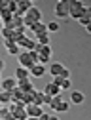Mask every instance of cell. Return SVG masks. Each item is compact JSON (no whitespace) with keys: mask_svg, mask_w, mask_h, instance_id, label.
Instances as JSON below:
<instances>
[{"mask_svg":"<svg viewBox=\"0 0 91 120\" xmlns=\"http://www.w3.org/2000/svg\"><path fill=\"white\" fill-rule=\"evenodd\" d=\"M17 59H19V67H25V69H30L34 63H38L36 52H23L17 55Z\"/></svg>","mask_w":91,"mask_h":120,"instance_id":"1","label":"cell"},{"mask_svg":"<svg viewBox=\"0 0 91 120\" xmlns=\"http://www.w3.org/2000/svg\"><path fill=\"white\" fill-rule=\"evenodd\" d=\"M34 52H36V57H38V63H44V65L51 59V53H53L49 44H48V46H40V44H36Z\"/></svg>","mask_w":91,"mask_h":120,"instance_id":"2","label":"cell"},{"mask_svg":"<svg viewBox=\"0 0 91 120\" xmlns=\"http://www.w3.org/2000/svg\"><path fill=\"white\" fill-rule=\"evenodd\" d=\"M84 10H85V6L82 4V0H68V17L78 19L84 13Z\"/></svg>","mask_w":91,"mask_h":120,"instance_id":"3","label":"cell"},{"mask_svg":"<svg viewBox=\"0 0 91 120\" xmlns=\"http://www.w3.org/2000/svg\"><path fill=\"white\" fill-rule=\"evenodd\" d=\"M4 27H6V29H10V31H13V33H25L23 19H21V17H15V15H11V19L4 23Z\"/></svg>","mask_w":91,"mask_h":120,"instance_id":"4","label":"cell"},{"mask_svg":"<svg viewBox=\"0 0 91 120\" xmlns=\"http://www.w3.org/2000/svg\"><path fill=\"white\" fill-rule=\"evenodd\" d=\"M15 44H17L19 48L23 46V48H25L27 52H34V48H36V42H34L32 38H28L27 34H23V36H21V38H19L17 42H15Z\"/></svg>","mask_w":91,"mask_h":120,"instance_id":"5","label":"cell"},{"mask_svg":"<svg viewBox=\"0 0 91 120\" xmlns=\"http://www.w3.org/2000/svg\"><path fill=\"white\" fill-rule=\"evenodd\" d=\"M23 17H27L30 23H38V21H42V11H40L38 8L32 6V8H28V10H27V13H25Z\"/></svg>","mask_w":91,"mask_h":120,"instance_id":"6","label":"cell"},{"mask_svg":"<svg viewBox=\"0 0 91 120\" xmlns=\"http://www.w3.org/2000/svg\"><path fill=\"white\" fill-rule=\"evenodd\" d=\"M28 74H30V76H34V78H42L44 74H46V65L44 63H34L32 67L28 69Z\"/></svg>","mask_w":91,"mask_h":120,"instance_id":"7","label":"cell"},{"mask_svg":"<svg viewBox=\"0 0 91 120\" xmlns=\"http://www.w3.org/2000/svg\"><path fill=\"white\" fill-rule=\"evenodd\" d=\"M55 15H57V17H63V19L68 17V0L55 4Z\"/></svg>","mask_w":91,"mask_h":120,"instance_id":"8","label":"cell"},{"mask_svg":"<svg viewBox=\"0 0 91 120\" xmlns=\"http://www.w3.org/2000/svg\"><path fill=\"white\" fill-rule=\"evenodd\" d=\"M44 94H48V95L55 97V95H61V94H63V90H61L57 84L49 82V84H46V88H44Z\"/></svg>","mask_w":91,"mask_h":120,"instance_id":"9","label":"cell"},{"mask_svg":"<svg viewBox=\"0 0 91 120\" xmlns=\"http://www.w3.org/2000/svg\"><path fill=\"white\" fill-rule=\"evenodd\" d=\"M25 111H27V116H34V118H38L42 112H44V109L42 107H38V105H25Z\"/></svg>","mask_w":91,"mask_h":120,"instance_id":"10","label":"cell"},{"mask_svg":"<svg viewBox=\"0 0 91 120\" xmlns=\"http://www.w3.org/2000/svg\"><path fill=\"white\" fill-rule=\"evenodd\" d=\"M11 103H21V105H25V92H23V90H19V88L11 90Z\"/></svg>","mask_w":91,"mask_h":120,"instance_id":"11","label":"cell"},{"mask_svg":"<svg viewBox=\"0 0 91 120\" xmlns=\"http://www.w3.org/2000/svg\"><path fill=\"white\" fill-rule=\"evenodd\" d=\"M78 21L84 25V27H87V25H91V8H87L85 6V10H84V13L78 17Z\"/></svg>","mask_w":91,"mask_h":120,"instance_id":"12","label":"cell"},{"mask_svg":"<svg viewBox=\"0 0 91 120\" xmlns=\"http://www.w3.org/2000/svg\"><path fill=\"white\" fill-rule=\"evenodd\" d=\"M13 78H15V80L30 78V74H28V69H25V67H17V69H15V72H13Z\"/></svg>","mask_w":91,"mask_h":120,"instance_id":"13","label":"cell"},{"mask_svg":"<svg viewBox=\"0 0 91 120\" xmlns=\"http://www.w3.org/2000/svg\"><path fill=\"white\" fill-rule=\"evenodd\" d=\"M0 84H2V90H6V92H11V90L17 88V80H15V78H6Z\"/></svg>","mask_w":91,"mask_h":120,"instance_id":"14","label":"cell"},{"mask_svg":"<svg viewBox=\"0 0 91 120\" xmlns=\"http://www.w3.org/2000/svg\"><path fill=\"white\" fill-rule=\"evenodd\" d=\"M30 31H32L36 36H38V34H44V33H48V31H46V23H42V21L32 23V25H30Z\"/></svg>","mask_w":91,"mask_h":120,"instance_id":"15","label":"cell"},{"mask_svg":"<svg viewBox=\"0 0 91 120\" xmlns=\"http://www.w3.org/2000/svg\"><path fill=\"white\" fill-rule=\"evenodd\" d=\"M6 50L10 55H19V46L13 40H6Z\"/></svg>","mask_w":91,"mask_h":120,"instance_id":"16","label":"cell"},{"mask_svg":"<svg viewBox=\"0 0 91 120\" xmlns=\"http://www.w3.org/2000/svg\"><path fill=\"white\" fill-rule=\"evenodd\" d=\"M17 88L23 90V92H28V90H32V82H30V78H23V80H17Z\"/></svg>","mask_w":91,"mask_h":120,"instance_id":"17","label":"cell"},{"mask_svg":"<svg viewBox=\"0 0 91 120\" xmlns=\"http://www.w3.org/2000/svg\"><path fill=\"white\" fill-rule=\"evenodd\" d=\"M32 105H38V107H44V92H38V90H34Z\"/></svg>","mask_w":91,"mask_h":120,"instance_id":"18","label":"cell"},{"mask_svg":"<svg viewBox=\"0 0 91 120\" xmlns=\"http://www.w3.org/2000/svg\"><path fill=\"white\" fill-rule=\"evenodd\" d=\"M84 99H85V97H84V94H82V92H78V90L70 94V101H72V103H76V105L84 103Z\"/></svg>","mask_w":91,"mask_h":120,"instance_id":"19","label":"cell"},{"mask_svg":"<svg viewBox=\"0 0 91 120\" xmlns=\"http://www.w3.org/2000/svg\"><path fill=\"white\" fill-rule=\"evenodd\" d=\"M61 71H63V65H61V63H51L49 65V74H51V76H59Z\"/></svg>","mask_w":91,"mask_h":120,"instance_id":"20","label":"cell"},{"mask_svg":"<svg viewBox=\"0 0 91 120\" xmlns=\"http://www.w3.org/2000/svg\"><path fill=\"white\" fill-rule=\"evenodd\" d=\"M34 42H36V44H40V46H48V44H49V34H48V33H44V34H38Z\"/></svg>","mask_w":91,"mask_h":120,"instance_id":"21","label":"cell"},{"mask_svg":"<svg viewBox=\"0 0 91 120\" xmlns=\"http://www.w3.org/2000/svg\"><path fill=\"white\" fill-rule=\"evenodd\" d=\"M0 103H2V105L11 103V92H6V90H2V92H0Z\"/></svg>","mask_w":91,"mask_h":120,"instance_id":"22","label":"cell"},{"mask_svg":"<svg viewBox=\"0 0 91 120\" xmlns=\"http://www.w3.org/2000/svg\"><path fill=\"white\" fill-rule=\"evenodd\" d=\"M46 31H48V33H55V31H59V23H57V21H49L48 25H46Z\"/></svg>","mask_w":91,"mask_h":120,"instance_id":"23","label":"cell"},{"mask_svg":"<svg viewBox=\"0 0 91 120\" xmlns=\"http://www.w3.org/2000/svg\"><path fill=\"white\" fill-rule=\"evenodd\" d=\"M0 33H2V36H4L6 40H11V38H13V31H10V29H6V27L0 29Z\"/></svg>","mask_w":91,"mask_h":120,"instance_id":"24","label":"cell"},{"mask_svg":"<svg viewBox=\"0 0 91 120\" xmlns=\"http://www.w3.org/2000/svg\"><path fill=\"white\" fill-rule=\"evenodd\" d=\"M59 88H61V90H68V88H70V78H61Z\"/></svg>","mask_w":91,"mask_h":120,"instance_id":"25","label":"cell"},{"mask_svg":"<svg viewBox=\"0 0 91 120\" xmlns=\"http://www.w3.org/2000/svg\"><path fill=\"white\" fill-rule=\"evenodd\" d=\"M68 109H70V107H68V103H66V101H61V105H59V111H57V112H66Z\"/></svg>","mask_w":91,"mask_h":120,"instance_id":"26","label":"cell"},{"mask_svg":"<svg viewBox=\"0 0 91 120\" xmlns=\"http://www.w3.org/2000/svg\"><path fill=\"white\" fill-rule=\"evenodd\" d=\"M59 76H61V78H68V76H70V71L63 67V71H61V74H59Z\"/></svg>","mask_w":91,"mask_h":120,"instance_id":"27","label":"cell"},{"mask_svg":"<svg viewBox=\"0 0 91 120\" xmlns=\"http://www.w3.org/2000/svg\"><path fill=\"white\" fill-rule=\"evenodd\" d=\"M4 67H6V63L2 61V59H0V72H2V71H4Z\"/></svg>","mask_w":91,"mask_h":120,"instance_id":"28","label":"cell"},{"mask_svg":"<svg viewBox=\"0 0 91 120\" xmlns=\"http://www.w3.org/2000/svg\"><path fill=\"white\" fill-rule=\"evenodd\" d=\"M49 120H59V118L57 116H49Z\"/></svg>","mask_w":91,"mask_h":120,"instance_id":"29","label":"cell"},{"mask_svg":"<svg viewBox=\"0 0 91 120\" xmlns=\"http://www.w3.org/2000/svg\"><path fill=\"white\" fill-rule=\"evenodd\" d=\"M2 27H4V25H2V21H0V29H2Z\"/></svg>","mask_w":91,"mask_h":120,"instance_id":"30","label":"cell"},{"mask_svg":"<svg viewBox=\"0 0 91 120\" xmlns=\"http://www.w3.org/2000/svg\"><path fill=\"white\" fill-rule=\"evenodd\" d=\"M57 2H65V0H57Z\"/></svg>","mask_w":91,"mask_h":120,"instance_id":"31","label":"cell"},{"mask_svg":"<svg viewBox=\"0 0 91 120\" xmlns=\"http://www.w3.org/2000/svg\"><path fill=\"white\" fill-rule=\"evenodd\" d=\"M30 2H32V0H30Z\"/></svg>","mask_w":91,"mask_h":120,"instance_id":"32","label":"cell"},{"mask_svg":"<svg viewBox=\"0 0 91 120\" xmlns=\"http://www.w3.org/2000/svg\"><path fill=\"white\" fill-rule=\"evenodd\" d=\"M0 120H2V118H0Z\"/></svg>","mask_w":91,"mask_h":120,"instance_id":"33","label":"cell"}]
</instances>
